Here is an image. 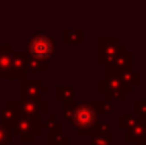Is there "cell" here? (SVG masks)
Masks as SVG:
<instances>
[{"label": "cell", "instance_id": "obj_2", "mask_svg": "<svg viewBox=\"0 0 146 145\" xmlns=\"http://www.w3.org/2000/svg\"><path fill=\"white\" fill-rule=\"evenodd\" d=\"M75 120H76V123L81 125V126H89V125H92V122H93V112L90 111L89 108H86V106H81V108H78L75 112Z\"/></svg>", "mask_w": 146, "mask_h": 145}, {"label": "cell", "instance_id": "obj_1", "mask_svg": "<svg viewBox=\"0 0 146 145\" xmlns=\"http://www.w3.org/2000/svg\"><path fill=\"white\" fill-rule=\"evenodd\" d=\"M30 51H31L33 56L44 59V58H48L51 55V51H53V45H51V42L47 39V37L37 36V37H34V39L31 41Z\"/></svg>", "mask_w": 146, "mask_h": 145}]
</instances>
